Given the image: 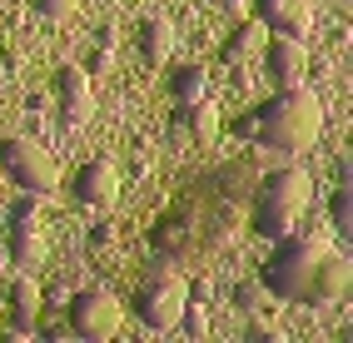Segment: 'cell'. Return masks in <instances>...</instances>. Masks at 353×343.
Wrapping results in <instances>:
<instances>
[{"instance_id": "cell-25", "label": "cell", "mask_w": 353, "mask_h": 343, "mask_svg": "<svg viewBox=\"0 0 353 343\" xmlns=\"http://www.w3.org/2000/svg\"><path fill=\"white\" fill-rule=\"evenodd\" d=\"M35 6H40L45 15H55V20H60V15H70V10H75V0H35Z\"/></svg>"}, {"instance_id": "cell-9", "label": "cell", "mask_w": 353, "mask_h": 343, "mask_svg": "<svg viewBox=\"0 0 353 343\" xmlns=\"http://www.w3.org/2000/svg\"><path fill=\"white\" fill-rule=\"evenodd\" d=\"M259 65H264V75L279 90L303 85V75H309V50H303V40H294V35H269L264 50H259Z\"/></svg>"}, {"instance_id": "cell-5", "label": "cell", "mask_w": 353, "mask_h": 343, "mask_svg": "<svg viewBox=\"0 0 353 343\" xmlns=\"http://www.w3.org/2000/svg\"><path fill=\"white\" fill-rule=\"evenodd\" d=\"M184 293H190V284H184L179 273H170V269L150 273V279L134 289V318L145 329H154V333H170V329H179Z\"/></svg>"}, {"instance_id": "cell-23", "label": "cell", "mask_w": 353, "mask_h": 343, "mask_svg": "<svg viewBox=\"0 0 353 343\" xmlns=\"http://www.w3.org/2000/svg\"><path fill=\"white\" fill-rule=\"evenodd\" d=\"M35 338H75V333H70L65 318H45V324H35Z\"/></svg>"}, {"instance_id": "cell-8", "label": "cell", "mask_w": 353, "mask_h": 343, "mask_svg": "<svg viewBox=\"0 0 353 343\" xmlns=\"http://www.w3.org/2000/svg\"><path fill=\"white\" fill-rule=\"evenodd\" d=\"M120 169L110 165V159H85V165L70 174V199L85 204V209H110L114 199H120Z\"/></svg>"}, {"instance_id": "cell-14", "label": "cell", "mask_w": 353, "mask_h": 343, "mask_svg": "<svg viewBox=\"0 0 353 343\" xmlns=\"http://www.w3.org/2000/svg\"><path fill=\"white\" fill-rule=\"evenodd\" d=\"M134 45H139V60H145V65H170V55H174L170 15H145L139 30H134Z\"/></svg>"}, {"instance_id": "cell-19", "label": "cell", "mask_w": 353, "mask_h": 343, "mask_svg": "<svg viewBox=\"0 0 353 343\" xmlns=\"http://www.w3.org/2000/svg\"><path fill=\"white\" fill-rule=\"evenodd\" d=\"M150 244H159V249H170V254H174V249L190 244V229L174 224V219H164V224H154V229H150Z\"/></svg>"}, {"instance_id": "cell-4", "label": "cell", "mask_w": 353, "mask_h": 343, "mask_svg": "<svg viewBox=\"0 0 353 343\" xmlns=\"http://www.w3.org/2000/svg\"><path fill=\"white\" fill-rule=\"evenodd\" d=\"M0 174L10 179L20 194H55L60 189V165L50 159V149L26 140V134H10V140H0Z\"/></svg>"}, {"instance_id": "cell-6", "label": "cell", "mask_w": 353, "mask_h": 343, "mask_svg": "<svg viewBox=\"0 0 353 343\" xmlns=\"http://www.w3.org/2000/svg\"><path fill=\"white\" fill-rule=\"evenodd\" d=\"M6 259L10 269L30 273L45 264V219H40V194H20L10 224H6Z\"/></svg>"}, {"instance_id": "cell-21", "label": "cell", "mask_w": 353, "mask_h": 343, "mask_svg": "<svg viewBox=\"0 0 353 343\" xmlns=\"http://www.w3.org/2000/svg\"><path fill=\"white\" fill-rule=\"evenodd\" d=\"M70 304V279H45L40 284V309H65Z\"/></svg>"}, {"instance_id": "cell-2", "label": "cell", "mask_w": 353, "mask_h": 343, "mask_svg": "<svg viewBox=\"0 0 353 343\" xmlns=\"http://www.w3.org/2000/svg\"><path fill=\"white\" fill-rule=\"evenodd\" d=\"M319 134H323V105L303 85H284L274 100L254 105V145H264V149L299 154V149L319 145Z\"/></svg>"}, {"instance_id": "cell-18", "label": "cell", "mask_w": 353, "mask_h": 343, "mask_svg": "<svg viewBox=\"0 0 353 343\" xmlns=\"http://www.w3.org/2000/svg\"><path fill=\"white\" fill-rule=\"evenodd\" d=\"M328 229L334 234H353V189L348 185H339L334 199H328Z\"/></svg>"}, {"instance_id": "cell-17", "label": "cell", "mask_w": 353, "mask_h": 343, "mask_svg": "<svg viewBox=\"0 0 353 343\" xmlns=\"http://www.w3.org/2000/svg\"><path fill=\"white\" fill-rule=\"evenodd\" d=\"M229 299H234V309H239V313H269V309H274V293L259 284V279H239Z\"/></svg>"}, {"instance_id": "cell-7", "label": "cell", "mask_w": 353, "mask_h": 343, "mask_svg": "<svg viewBox=\"0 0 353 343\" xmlns=\"http://www.w3.org/2000/svg\"><path fill=\"white\" fill-rule=\"evenodd\" d=\"M120 299H114L110 289H75L70 293V304H65V324L75 338H90V343H100V338H114L120 333Z\"/></svg>"}, {"instance_id": "cell-1", "label": "cell", "mask_w": 353, "mask_h": 343, "mask_svg": "<svg viewBox=\"0 0 353 343\" xmlns=\"http://www.w3.org/2000/svg\"><path fill=\"white\" fill-rule=\"evenodd\" d=\"M279 249L269 254V264L259 269V284H264L279 304H303V309H319V304H339L348 284H353V259L339 254L328 244L323 229H309V234H284L274 239Z\"/></svg>"}, {"instance_id": "cell-26", "label": "cell", "mask_w": 353, "mask_h": 343, "mask_svg": "<svg viewBox=\"0 0 353 343\" xmlns=\"http://www.w3.org/2000/svg\"><path fill=\"white\" fill-rule=\"evenodd\" d=\"M234 134H239V140H254V110L244 114V120H234Z\"/></svg>"}, {"instance_id": "cell-16", "label": "cell", "mask_w": 353, "mask_h": 343, "mask_svg": "<svg viewBox=\"0 0 353 343\" xmlns=\"http://www.w3.org/2000/svg\"><path fill=\"white\" fill-rule=\"evenodd\" d=\"M170 95H174V105H190V100L209 95V70H204L199 60H179V65H170Z\"/></svg>"}, {"instance_id": "cell-15", "label": "cell", "mask_w": 353, "mask_h": 343, "mask_svg": "<svg viewBox=\"0 0 353 343\" xmlns=\"http://www.w3.org/2000/svg\"><path fill=\"white\" fill-rule=\"evenodd\" d=\"M264 40H269L264 20H239V25L229 30V40H224V65H229V70H239V65H259Z\"/></svg>"}, {"instance_id": "cell-12", "label": "cell", "mask_w": 353, "mask_h": 343, "mask_svg": "<svg viewBox=\"0 0 353 343\" xmlns=\"http://www.w3.org/2000/svg\"><path fill=\"white\" fill-rule=\"evenodd\" d=\"M35 324H40V284L30 273L6 289V333L10 338H35Z\"/></svg>"}, {"instance_id": "cell-20", "label": "cell", "mask_w": 353, "mask_h": 343, "mask_svg": "<svg viewBox=\"0 0 353 343\" xmlns=\"http://www.w3.org/2000/svg\"><path fill=\"white\" fill-rule=\"evenodd\" d=\"M244 338H249V343H284V329H279V324H269L264 313H249V329H244Z\"/></svg>"}, {"instance_id": "cell-13", "label": "cell", "mask_w": 353, "mask_h": 343, "mask_svg": "<svg viewBox=\"0 0 353 343\" xmlns=\"http://www.w3.org/2000/svg\"><path fill=\"white\" fill-rule=\"evenodd\" d=\"M174 129L190 134L194 145H214L219 140V105H209V95H199L190 105H174Z\"/></svg>"}, {"instance_id": "cell-3", "label": "cell", "mask_w": 353, "mask_h": 343, "mask_svg": "<svg viewBox=\"0 0 353 343\" xmlns=\"http://www.w3.org/2000/svg\"><path fill=\"white\" fill-rule=\"evenodd\" d=\"M309 204H314V174L309 169H294V165L274 169L264 179V189H259V199H254V224L249 229L259 239H284L303 224Z\"/></svg>"}, {"instance_id": "cell-11", "label": "cell", "mask_w": 353, "mask_h": 343, "mask_svg": "<svg viewBox=\"0 0 353 343\" xmlns=\"http://www.w3.org/2000/svg\"><path fill=\"white\" fill-rule=\"evenodd\" d=\"M254 20H264L269 35L309 40V30H314V6H309V0H254Z\"/></svg>"}, {"instance_id": "cell-22", "label": "cell", "mask_w": 353, "mask_h": 343, "mask_svg": "<svg viewBox=\"0 0 353 343\" xmlns=\"http://www.w3.org/2000/svg\"><path fill=\"white\" fill-rule=\"evenodd\" d=\"M110 65H114V55H110V45H95V50L85 55V75L95 80V75H105V70H110Z\"/></svg>"}, {"instance_id": "cell-24", "label": "cell", "mask_w": 353, "mask_h": 343, "mask_svg": "<svg viewBox=\"0 0 353 343\" xmlns=\"http://www.w3.org/2000/svg\"><path fill=\"white\" fill-rule=\"evenodd\" d=\"M114 244V224H95L90 229V249H110Z\"/></svg>"}, {"instance_id": "cell-10", "label": "cell", "mask_w": 353, "mask_h": 343, "mask_svg": "<svg viewBox=\"0 0 353 343\" xmlns=\"http://www.w3.org/2000/svg\"><path fill=\"white\" fill-rule=\"evenodd\" d=\"M55 100H60V120L65 125H85L90 120V105H95V90H90V75H85V65H60L55 80Z\"/></svg>"}]
</instances>
